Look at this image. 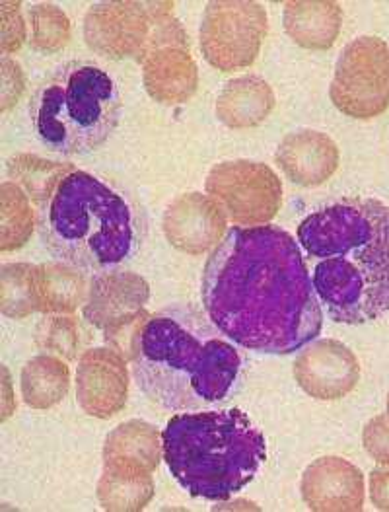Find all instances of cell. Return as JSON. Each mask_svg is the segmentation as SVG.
I'll list each match as a JSON object with an SVG mask.
<instances>
[{"mask_svg": "<svg viewBox=\"0 0 389 512\" xmlns=\"http://www.w3.org/2000/svg\"><path fill=\"white\" fill-rule=\"evenodd\" d=\"M150 298L148 283L131 271L94 275L84 302V318L98 330H115L144 314Z\"/></svg>", "mask_w": 389, "mask_h": 512, "instance_id": "obj_13", "label": "cell"}, {"mask_svg": "<svg viewBox=\"0 0 389 512\" xmlns=\"http://www.w3.org/2000/svg\"><path fill=\"white\" fill-rule=\"evenodd\" d=\"M34 267L28 263H8L2 265L0 273V294H2V312L10 318L22 320L30 314L39 312L36 293Z\"/></svg>", "mask_w": 389, "mask_h": 512, "instance_id": "obj_26", "label": "cell"}, {"mask_svg": "<svg viewBox=\"0 0 389 512\" xmlns=\"http://www.w3.org/2000/svg\"><path fill=\"white\" fill-rule=\"evenodd\" d=\"M370 501L378 511L389 512V466L370 474Z\"/></svg>", "mask_w": 389, "mask_h": 512, "instance_id": "obj_32", "label": "cell"}, {"mask_svg": "<svg viewBox=\"0 0 389 512\" xmlns=\"http://www.w3.org/2000/svg\"><path fill=\"white\" fill-rule=\"evenodd\" d=\"M152 497V476H119L104 472L98 483V501L104 511H142Z\"/></svg>", "mask_w": 389, "mask_h": 512, "instance_id": "obj_25", "label": "cell"}, {"mask_svg": "<svg viewBox=\"0 0 389 512\" xmlns=\"http://www.w3.org/2000/svg\"><path fill=\"white\" fill-rule=\"evenodd\" d=\"M20 8H22L20 2H0V32H2L0 51H2V55L16 53L28 39L26 22L22 18Z\"/></svg>", "mask_w": 389, "mask_h": 512, "instance_id": "obj_29", "label": "cell"}, {"mask_svg": "<svg viewBox=\"0 0 389 512\" xmlns=\"http://www.w3.org/2000/svg\"><path fill=\"white\" fill-rule=\"evenodd\" d=\"M362 442L370 458H374L382 466H389L388 415H376L366 423L362 431Z\"/></svg>", "mask_w": 389, "mask_h": 512, "instance_id": "obj_30", "label": "cell"}, {"mask_svg": "<svg viewBox=\"0 0 389 512\" xmlns=\"http://www.w3.org/2000/svg\"><path fill=\"white\" fill-rule=\"evenodd\" d=\"M162 446L177 483L207 501L232 499L267 460V440L238 407L174 415L162 431Z\"/></svg>", "mask_w": 389, "mask_h": 512, "instance_id": "obj_5", "label": "cell"}, {"mask_svg": "<svg viewBox=\"0 0 389 512\" xmlns=\"http://www.w3.org/2000/svg\"><path fill=\"white\" fill-rule=\"evenodd\" d=\"M71 37V20L59 6L39 2L30 8V45L34 51L57 53L69 45Z\"/></svg>", "mask_w": 389, "mask_h": 512, "instance_id": "obj_27", "label": "cell"}, {"mask_svg": "<svg viewBox=\"0 0 389 512\" xmlns=\"http://www.w3.org/2000/svg\"><path fill=\"white\" fill-rule=\"evenodd\" d=\"M71 170H74L71 164L49 162L28 154H18L8 162V176L14 183H20V187L28 191V197L39 205L51 195L55 185Z\"/></svg>", "mask_w": 389, "mask_h": 512, "instance_id": "obj_24", "label": "cell"}, {"mask_svg": "<svg viewBox=\"0 0 389 512\" xmlns=\"http://www.w3.org/2000/svg\"><path fill=\"white\" fill-rule=\"evenodd\" d=\"M34 209L26 191L14 182L0 185V252H14L28 244L34 232Z\"/></svg>", "mask_w": 389, "mask_h": 512, "instance_id": "obj_23", "label": "cell"}, {"mask_svg": "<svg viewBox=\"0 0 389 512\" xmlns=\"http://www.w3.org/2000/svg\"><path fill=\"white\" fill-rule=\"evenodd\" d=\"M174 2H98L84 16L88 47L106 59L142 63L152 51L187 45Z\"/></svg>", "mask_w": 389, "mask_h": 512, "instance_id": "obj_7", "label": "cell"}, {"mask_svg": "<svg viewBox=\"0 0 389 512\" xmlns=\"http://www.w3.org/2000/svg\"><path fill=\"white\" fill-rule=\"evenodd\" d=\"M284 176L302 187H318L333 178L341 154L331 137L321 131H294L281 141L275 154Z\"/></svg>", "mask_w": 389, "mask_h": 512, "instance_id": "obj_16", "label": "cell"}, {"mask_svg": "<svg viewBox=\"0 0 389 512\" xmlns=\"http://www.w3.org/2000/svg\"><path fill=\"white\" fill-rule=\"evenodd\" d=\"M164 458L162 435L154 425L131 419L115 427L104 444V472L150 476Z\"/></svg>", "mask_w": 389, "mask_h": 512, "instance_id": "obj_17", "label": "cell"}, {"mask_svg": "<svg viewBox=\"0 0 389 512\" xmlns=\"http://www.w3.org/2000/svg\"><path fill=\"white\" fill-rule=\"evenodd\" d=\"M142 80L150 98L160 104L177 106L191 100L199 86V71L189 45L152 51L142 61Z\"/></svg>", "mask_w": 389, "mask_h": 512, "instance_id": "obj_18", "label": "cell"}, {"mask_svg": "<svg viewBox=\"0 0 389 512\" xmlns=\"http://www.w3.org/2000/svg\"><path fill=\"white\" fill-rule=\"evenodd\" d=\"M298 386L321 402H335L349 396L360 380V363L353 351L337 339L310 343L294 361Z\"/></svg>", "mask_w": 389, "mask_h": 512, "instance_id": "obj_11", "label": "cell"}, {"mask_svg": "<svg viewBox=\"0 0 389 512\" xmlns=\"http://www.w3.org/2000/svg\"><path fill=\"white\" fill-rule=\"evenodd\" d=\"M275 110V92L259 76H240L222 88L216 100V117L230 129L261 125Z\"/></svg>", "mask_w": 389, "mask_h": 512, "instance_id": "obj_20", "label": "cell"}, {"mask_svg": "<svg viewBox=\"0 0 389 512\" xmlns=\"http://www.w3.org/2000/svg\"><path fill=\"white\" fill-rule=\"evenodd\" d=\"M24 92V74L18 63L2 59V111L14 106Z\"/></svg>", "mask_w": 389, "mask_h": 512, "instance_id": "obj_31", "label": "cell"}, {"mask_svg": "<svg viewBox=\"0 0 389 512\" xmlns=\"http://www.w3.org/2000/svg\"><path fill=\"white\" fill-rule=\"evenodd\" d=\"M129 398V368L113 347L84 351L76 368V402L84 413L109 419L125 409Z\"/></svg>", "mask_w": 389, "mask_h": 512, "instance_id": "obj_12", "label": "cell"}, {"mask_svg": "<svg viewBox=\"0 0 389 512\" xmlns=\"http://www.w3.org/2000/svg\"><path fill=\"white\" fill-rule=\"evenodd\" d=\"M386 407H388V417H389V392H388V402H386Z\"/></svg>", "mask_w": 389, "mask_h": 512, "instance_id": "obj_33", "label": "cell"}, {"mask_svg": "<svg viewBox=\"0 0 389 512\" xmlns=\"http://www.w3.org/2000/svg\"><path fill=\"white\" fill-rule=\"evenodd\" d=\"M267 30V12L259 2H209L199 30L203 57L222 73L248 69L261 51Z\"/></svg>", "mask_w": 389, "mask_h": 512, "instance_id": "obj_9", "label": "cell"}, {"mask_svg": "<svg viewBox=\"0 0 389 512\" xmlns=\"http://www.w3.org/2000/svg\"><path fill=\"white\" fill-rule=\"evenodd\" d=\"M343 26V8L329 0L286 2L284 30L290 39L312 51H327L335 45Z\"/></svg>", "mask_w": 389, "mask_h": 512, "instance_id": "obj_19", "label": "cell"}, {"mask_svg": "<svg viewBox=\"0 0 389 512\" xmlns=\"http://www.w3.org/2000/svg\"><path fill=\"white\" fill-rule=\"evenodd\" d=\"M121 96L96 63L71 61L37 88L30 121L39 143L61 156L94 152L115 133Z\"/></svg>", "mask_w": 389, "mask_h": 512, "instance_id": "obj_6", "label": "cell"}, {"mask_svg": "<svg viewBox=\"0 0 389 512\" xmlns=\"http://www.w3.org/2000/svg\"><path fill=\"white\" fill-rule=\"evenodd\" d=\"M22 398L32 409H49L61 402L71 386V370L63 359L37 355L22 368Z\"/></svg>", "mask_w": 389, "mask_h": 512, "instance_id": "obj_22", "label": "cell"}, {"mask_svg": "<svg viewBox=\"0 0 389 512\" xmlns=\"http://www.w3.org/2000/svg\"><path fill=\"white\" fill-rule=\"evenodd\" d=\"M298 244L319 302L337 324L362 326L389 314V207L347 197L308 215Z\"/></svg>", "mask_w": 389, "mask_h": 512, "instance_id": "obj_2", "label": "cell"}, {"mask_svg": "<svg viewBox=\"0 0 389 512\" xmlns=\"http://www.w3.org/2000/svg\"><path fill=\"white\" fill-rule=\"evenodd\" d=\"M37 343L41 349L57 353L65 359H76L80 345L78 326L71 316H55L45 320L37 330Z\"/></svg>", "mask_w": 389, "mask_h": 512, "instance_id": "obj_28", "label": "cell"}, {"mask_svg": "<svg viewBox=\"0 0 389 512\" xmlns=\"http://www.w3.org/2000/svg\"><path fill=\"white\" fill-rule=\"evenodd\" d=\"M131 365L150 402L170 411H201L230 396L242 357L199 312L168 308L144 320Z\"/></svg>", "mask_w": 389, "mask_h": 512, "instance_id": "obj_3", "label": "cell"}, {"mask_svg": "<svg viewBox=\"0 0 389 512\" xmlns=\"http://www.w3.org/2000/svg\"><path fill=\"white\" fill-rule=\"evenodd\" d=\"M310 511L358 512L364 507V476L345 458L323 456L310 464L300 481Z\"/></svg>", "mask_w": 389, "mask_h": 512, "instance_id": "obj_15", "label": "cell"}, {"mask_svg": "<svg viewBox=\"0 0 389 512\" xmlns=\"http://www.w3.org/2000/svg\"><path fill=\"white\" fill-rule=\"evenodd\" d=\"M226 215L209 195L185 193L168 207L164 234L183 254L201 256L214 250L226 232Z\"/></svg>", "mask_w": 389, "mask_h": 512, "instance_id": "obj_14", "label": "cell"}, {"mask_svg": "<svg viewBox=\"0 0 389 512\" xmlns=\"http://www.w3.org/2000/svg\"><path fill=\"white\" fill-rule=\"evenodd\" d=\"M34 277L39 312L71 314L88 296L82 271L67 263L36 265Z\"/></svg>", "mask_w": 389, "mask_h": 512, "instance_id": "obj_21", "label": "cell"}, {"mask_svg": "<svg viewBox=\"0 0 389 512\" xmlns=\"http://www.w3.org/2000/svg\"><path fill=\"white\" fill-rule=\"evenodd\" d=\"M37 226L53 257L94 275L133 261L146 238L137 199L121 185L76 168L39 205Z\"/></svg>", "mask_w": 389, "mask_h": 512, "instance_id": "obj_4", "label": "cell"}, {"mask_svg": "<svg viewBox=\"0 0 389 512\" xmlns=\"http://www.w3.org/2000/svg\"><path fill=\"white\" fill-rule=\"evenodd\" d=\"M337 110L353 119H374L389 110V45L376 36L356 37L335 67L329 88Z\"/></svg>", "mask_w": 389, "mask_h": 512, "instance_id": "obj_8", "label": "cell"}, {"mask_svg": "<svg viewBox=\"0 0 389 512\" xmlns=\"http://www.w3.org/2000/svg\"><path fill=\"white\" fill-rule=\"evenodd\" d=\"M205 189L226 219L240 226H263L283 205L281 178L261 162H220L209 172Z\"/></svg>", "mask_w": 389, "mask_h": 512, "instance_id": "obj_10", "label": "cell"}, {"mask_svg": "<svg viewBox=\"0 0 389 512\" xmlns=\"http://www.w3.org/2000/svg\"><path fill=\"white\" fill-rule=\"evenodd\" d=\"M201 298L236 345L290 355L312 343L323 312L300 244L281 226H236L207 259Z\"/></svg>", "mask_w": 389, "mask_h": 512, "instance_id": "obj_1", "label": "cell"}]
</instances>
